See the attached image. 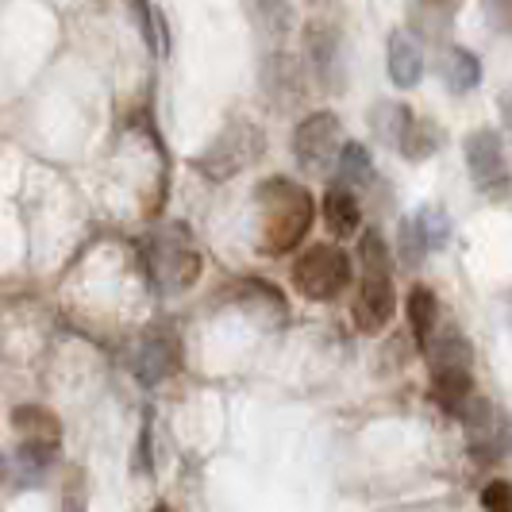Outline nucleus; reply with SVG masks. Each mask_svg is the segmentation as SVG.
<instances>
[{
	"label": "nucleus",
	"instance_id": "1",
	"mask_svg": "<svg viewBox=\"0 0 512 512\" xmlns=\"http://www.w3.org/2000/svg\"><path fill=\"white\" fill-rule=\"evenodd\" d=\"M258 220H262V255H289L297 243H305L308 228L316 220V201L308 185L293 178H266L255 189Z\"/></svg>",
	"mask_w": 512,
	"mask_h": 512
},
{
	"label": "nucleus",
	"instance_id": "2",
	"mask_svg": "<svg viewBox=\"0 0 512 512\" xmlns=\"http://www.w3.org/2000/svg\"><path fill=\"white\" fill-rule=\"evenodd\" d=\"M474 347L459 328H443L436 339L428 343V378H432V397L439 401V409L459 416L466 405L478 397L474 393Z\"/></svg>",
	"mask_w": 512,
	"mask_h": 512
},
{
	"label": "nucleus",
	"instance_id": "3",
	"mask_svg": "<svg viewBox=\"0 0 512 512\" xmlns=\"http://www.w3.org/2000/svg\"><path fill=\"white\" fill-rule=\"evenodd\" d=\"M351 255L335 243H312L305 255L293 262V285L308 301H335L351 289Z\"/></svg>",
	"mask_w": 512,
	"mask_h": 512
},
{
	"label": "nucleus",
	"instance_id": "4",
	"mask_svg": "<svg viewBox=\"0 0 512 512\" xmlns=\"http://www.w3.org/2000/svg\"><path fill=\"white\" fill-rule=\"evenodd\" d=\"M266 151V135L258 124H247V120H231L228 128L220 131L212 143L205 147V154L197 158V170L205 174L208 181H224L239 170H247L251 162H258Z\"/></svg>",
	"mask_w": 512,
	"mask_h": 512
},
{
	"label": "nucleus",
	"instance_id": "5",
	"mask_svg": "<svg viewBox=\"0 0 512 512\" xmlns=\"http://www.w3.org/2000/svg\"><path fill=\"white\" fill-rule=\"evenodd\" d=\"M462 154H466V170H470L474 189H478L486 201H509L512 166H509V151H505L501 135L493 128L470 131L466 143H462Z\"/></svg>",
	"mask_w": 512,
	"mask_h": 512
},
{
	"label": "nucleus",
	"instance_id": "6",
	"mask_svg": "<svg viewBox=\"0 0 512 512\" xmlns=\"http://www.w3.org/2000/svg\"><path fill=\"white\" fill-rule=\"evenodd\" d=\"M462 424H466V447L474 462H501L512 451V416L501 405L474 397L462 412Z\"/></svg>",
	"mask_w": 512,
	"mask_h": 512
},
{
	"label": "nucleus",
	"instance_id": "7",
	"mask_svg": "<svg viewBox=\"0 0 512 512\" xmlns=\"http://www.w3.org/2000/svg\"><path fill=\"white\" fill-rule=\"evenodd\" d=\"M339 116L335 112H308L293 131V158L308 174H324L332 162H339Z\"/></svg>",
	"mask_w": 512,
	"mask_h": 512
},
{
	"label": "nucleus",
	"instance_id": "8",
	"mask_svg": "<svg viewBox=\"0 0 512 512\" xmlns=\"http://www.w3.org/2000/svg\"><path fill=\"white\" fill-rule=\"evenodd\" d=\"M305 66H308V74L316 77L328 93H343V85H347V47H343L339 27L324 24V20L308 24Z\"/></svg>",
	"mask_w": 512,
	"mask_h": 512
},
{
	"label": "nucleus",
	"instance_id": "9",
	"mask_svg": "<svg viewBox=\"0 0 512 512\" xmlns=\"http://www.w3.org/2000/svg\"><path fill=\"white\" fill-rule=\"evenodd\" d=\"M151 270L162 289H189L201 274V258L189 247V235L174 228L170 235H158L151 243Z\"/></svg>",
	"mask_w": 512,
	"mask_h": 512
},
{
	"label": "nucleus",
	"instance_id": "10",
	"mask_svg": "<svg viewBox=\"0 0 512 512\" xmlns=\"http://www.w3.org/2000/svg\"><path fill=\"white\" fill-rule=\"evenodd\" d=\"M181 370V343L170 328H151L135 343L131 355V374L143 385H162Z\"/></svg>",
	"mask_w": 512,
	"mask_h": 512
},
{
	"label": "nucleus",
	"instance_id": "11",
	"mask_svg": "<svg viewBox=\"0 0 512 512\" xmlns=\"http://www.w3.org/2000/svg\"><path fill=\"white\" fill-rule=\"evenodd\" d=\"M397 312V293H393V270H366L355 297V324L362 335H378Z\"/></svg>",
	"mask_w": 512,
	"mask_h": 512
},
{
	"label": "nucleus",
	"instance_id": "12",
	"mask_svg": "<svg viewBox=\"0 0 512 512\" xmlns=\"http://www.w3.org/2000/svg\"><path fill=\"white\" fill-rule=\"evenodd\" d=\"M262 89H266L270 104H278V108H297L308 93V66H301L293 54H285V51L270 54L266 66H262Z\"/></svg>",
	"mask_w": 512,
	"mask_h": 512
},
{
	"label": "nucleus",
	"instance_id": "13",
	"mask_svg": "<svg viewBox=\"0 0 512 512\" xmlns=\"http://www.w3.org/2000/svg\"><path fill=\"white\" fill-rule=\"evenodd\" d=\"M385 70H389V81L397 89H416L420 85V77H424V51H420V43L412 39L409 31H393L389 35Z\"/></svg>",
	"mask_w": 512,
	"mask_h": 512
},
{
	"label": "nucleus",
	"instance_id": "14",
	"mask_svg": "<svg viewBox=\"0 0 512 512\" xmlns=\"http://www.w3.org/2000/svg\"><path fill=\"white\" fill-rule=\"evenodd\" d=\"M462 0H409V27L412 35L428 39V43H443L447 31L459 16Z\"/></svg>",
	"mask_w": 512,
	"mask_h": 512
},
{
	"label": "nucleus",
	"instance_id": "15",
	"mask_svg": "<svg viewBox=\"0 0 512 512\" xmlns=\"http://www.w3.org/2000/svg\"><path fill=\"white\" fill-rule=\"evenodd\" d=\"M320 212H324V224H328V231H332L335 239H351L362 224V208L347 185H332V189L324 193Z\"/></svg>",
	"mask_w": 512,
	"mask_h": 512
},
{
	"label": "nucleus",
	"instance_id": "16",
	"mask_svg": "<svg viewBox=\"0 0 512 512\" xmlns=\"http://www.w3.org/2000/svg\"><path fill=\"white\" fill-rule=\"evenodd\" d=\"M439 74H443L451 93H470V89L482 85V62L466 47H447L443 58H439Z\"/></svg>",
	"mask_w": 512,
	"mask_h": 512
},
{
	"label": "nucleus",
	"instance_id": "17",
	"mask_svg": "<svg viewBox=\"0 0 512 512\" xmlns=\"http://www.w3.org/2000/svg\"><path fill=\"white\" fill-rule=\"evenodd\" d=\"M405 312H409V328L416 335V343L428 351V343L436 339V324H439V301L428 285H412L409 301H405Z\"/></svg>",
	"mask_w": 512,
	"mask_h": 512
},
{
	"label": "nucleus",
	"instance_id": "18",
	"mask_svg": "<svg viewBox=\"0 0 512 512\" xmlns=\"http://www.w3.org/2000/svg\"><path fill=\"white\" fill-rule=\"evenodd\" d=\"M412 120H416V112H412L409 104L401 101H378L374 104V112H370V124H374V135L382 139L385 147H401V139H405V131L412 128Z\"/></svg>",
	"mask_w": 512,
	"mask_h": 512
},
{
	"label": "nucleus",
	"instance_id": "19",
	"mask_svg": "<svg viewBox=\"0 0 512 512\" xmlns=\"http://www.w3.org/2000/svg\"><path fill=\"white\" fill-rule=\"evenodd\" d=\"M243 8L258 27V35L266 39H285L293 31V8L285 0H243Z\"/></svg>",
	"mask_w": 512,
	"mask_h": 512
},
{
	"label": "nucleus",
	"instance_id": "20",
	"mask_svg": "<svg viewBox=\"0 0 512 512\" xmlns=\"http://www.w3.org/2000/svg\"><path fill=\"white\" fill-rule=\"evenodd\" d=\"M443 139H447V135H443V128H439L436 120L416 116V120H412V128L405 131V139H401V147H397V151L405 154L409 162H424V158L439 154Z\"/></svg>",
	"mask_w": 512,
	"mask_h": 512
},
{
	"label": "nucleus",
	"instance_id": "21",
	"mask_svg": "<svg viewBox=\"0 0 512 512\" xmlns=\"http://www.w3.org/2000/svg\"><path fill=\"white\" fill-rule=\"evenodd\" d=\"M335 170H339V178L351 181V185H370L374 181V158H370V151L362 143H343Z\"/></svg>",
	"mask_w": 512,
	"mask_h": 512
},
{
	"label": "nucleus",
	"instance_id": "22",
	"mask_svg": "<svg viewBox=\"0 0 512 512\" xmlns=\"http://www.w3.org/2000/svg\"><path fill=\"white\" fill-rule=\"evenodd\" d=\"M428 251H432V247H428L424 231H420V224H416V216L401 220V228H397V255H401V266H409V270H420Z\"/></svg>",
	"mask_w": 512,
	"mask_h": 512
},
{
	"label": "nucleus",
	"instance_id": "23",
	"mask_svg": "<svg viewBox=\"0 0 512 512\" xmlns=\"http://www.w3.org/2000/svg\"><path fill=\"white\" fill-rule=\"evenodd\" d=\"M359 262H362V274L366 270H393V255H389V247H385L378 228H370L359 239Z\"/></svg>",
	"mask_w": 512,
	"mask_h": 512
},
{
	"label": "nucleus",
	"instance_id": "24",
	"mask_svg": "<svg viewBox=\"0 0 512 512\" xmlns=\"http://www.w3.org/2000/svg\"><path fill=\"white\" fill-rule=\"evenodd\" d=\"M416 224L424 231V239H428V247H447V239H451V220H447V212L436 205H424L416 212Z\"/></svg>",
	"mask_w": 512,
	"mask_h": 512
},
{
	"label": "nucleus",
	"instance_id": "25",
	"mask_svg": "<svg viewBox=\"0 0 512 512\" xmlns=\"http://www.w3.org/2000/svg\"><path fill=\"white\" fill-rule=\"evenodd\" d=\"M482 509L486 512H512V482L505 478H493L482 489Z\"/></svg>",
	"mask_w": 512,
	"mask_h": 512
},
{
	"label": "nucleus",
	"instance_id": "26",
	"mask_svg": "<svg viewBox=\"0 0 512 512\" xmlns=\"http://www.w3.org/2000/svg\"><path fill=\"white\" fill-rule=\"evenodd\" d=\"M501 120H505V131H509L512 139V85L505 89V97H501Z\"/></svg>",
	"mask_w": 512,
	"mask_h": 512
},
{
	"label": "nucleus",
	"instance_id": "27",
	"mask_svg": "<svg viewBox=\"0 0 512 512\" xmlns=\"http://www.w3.org/2000/svg\"><path fill=\"white\" fill-rule=\"evenodd\" d=\"M489 8H497V12H501V24L505 27L512 24V0H489Z\"/></svg>",
	"mask_w": 512,
	"mask_h": 512
},
{
	"label": "nucleus",
	"instance_id": "28",
	"mask_svg": "<svg viewBox=\"0 0 512 512\" xmlns=\"http://www.w3.org/2000/svg\"><path fill=\"white\" fill-rule=\"evenodd\" d=\"M54 512H85V501H81V497H62Z\"/></svg>",
	"mask_w": 512,
	"mask_h": 512
},
{
	"label": "nucleus",
	"instance_id": "29",
	"mask_svg": "<svg viewBox=\"0 0 512 512\" xmlns=\"http://www.w3.org/2000/svg\"><path fill=\"white\" fill-rule=\"evenodd\" d=\"M154 512H170V509H166V505H154Z\"/></svg>",
	"mask_w": 512,
	"mask_h": 512
}]
</instances>
